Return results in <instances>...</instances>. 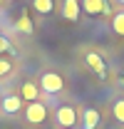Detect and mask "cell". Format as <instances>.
<instances>
[{
	"instance_id": "5bb4252c",
	"label": "cell",
	"mask_w": 124,
	"mask_h": 129,
	"mask_svg": "<svg viewBox=\"0 0 124 129\" xmlns=\"http://www.w3.org/2000/svg\"><path fill=\"white\" fill-rule=\"evenodd\" d=\"M0 52H8V55H15V47H13V42L5 37V35H0Z\"/></svg>"
},
{
	"instance_id": "5b68a950",
	"label": "cell",
	"mask_w": 124,
	"mask_h": 129,
	"mask_svg": "<svg viewBox=\"0 0 124 129\" xmlns=\"http://www.w3.org/2000/svg\"><path fill=\"white\" fill-rule=\"evenodd\" d=\"M82 3V10L87 15H112L107 0H79Z\"/></svg>"
},
{
	"instance_id": "52a82bcc",
	"label": "cell",
	"mask_w": 124,
	"mask_h": 129,
	"mask_svg": "<svg viewBox=\"0 0 124 129\" xmlns=\"http://www.w3.org/2000/svg\"><path fill=\"white\" fill-rule=\"evenodd\" d=\"M3 112L5 114H17L20 109H22V97L20 94H8V97H3Z\"/></svg>"
},
{
	"instance_id": "3957f363",
	"label": "cell",
	"mask_w": 124,
	"mask_h": 129,
	"mask_svg": "<svg viewBox=\"0 0 124 129\" xmlns=\"http://www.w3.org/2000/svg\"><path fill=\"white\" fill-rule=\"evenodd\" d=\"M84 62H87V67L92 70L97 77H102V80L107 77V62L102 60L99 52H87V55H84Z\"/></svg>"
},
{
	"instance_id": "6da1fadb",
	"label": "cell",
	"mask_w": 124,
	"mask_h": 129,
	"mask_svg": "<svg viewBox=\"0 0 124 129\" xmlns=\"http://www.w3.org/2000/svg\"><path fill=\"white\" fill-rule=\"evenodd\" d=\"M40 87L45 89L47 94H60L65 89V80H62L57 72H42L40 75Z\"/></svg>"
},
{
	"instance_id": "7a4b0ae2",
	"label": "cell",
	"mask_w": 124,
	"mask_h": 129,
	"mask_svg": "<svg viewBox=\"0 0 124 129\" xmlns=\"http://www.w3.org/2000/svg\"><path fill=\"white\" fill-rule=\"evenodd\" d=\"M25 119H27L30 124H42L47 119V107L42 102H30V104L25 107Z\"/></svg>"
},
{
	"instance_id": "4fadbf2b",
	"label": "cell",
	"mask_w": 124,
	"mask_h": 129,
	"mask_svg": "<svg viewBox=\"0 0 124 129\" xmlns=\"http://www.w3.org/2000/svg\"><path fill=\"white\" fill-rule=\"evenodd\" d=\"M112 114H114L117 122H122V124H124V99H117V102L112 104Z\"/></svg>"
},
{
	"instance_id": "8992f818",
	"label": "cell",
	"mask_w": 124,
	"mask_h": 129,
	"mask_svg": "<svg viewBox=\"0 0 124 129\" xmlns=\"http://www.w3.org/2000/svg\"><path fill=\"white\" fill-rule=\"evenodd\" d=\"M82 15V3L79 0H62V17L70 22H77Z\"/></svg>"
},
{
	"instance_id": "30bf717a",
	"label": "cell",
	"mask_w": 124,
	"mask_h": 129,
	"mask_svg": "<svg viewBox=\"0 0 124 129\" xmlns=\"http://www.w3.org/2000/svg\"><path fill=\"white\" fill-rule=\"evenodd\" d=\"M97 124H99V112L92 109V107L84 109V112H82V127H84V129H94Z\"/></svg>"
},
{
	"instance_id": "9a60e30c",
	"label": "cell",
	"mask_w": 124,
	"mask_h": 129,
	"mask_svg": "<svg viewBox=\"0 0 124 129\" xmlns=\"http://www.w3.org/2000/svg\"><path fill=\"white\" fill-rule=\"evenodd\" d=\"M10 72H13V62L5 60V57H0V77H5V75H10Z\"/></svg>"
},
{
	"instance_id": "7c38bea8",
	"label": "cell",
	"mask_w": 124,
	"mask_h": 129,
	"mask_svg": "<svg viewBox=\"0 0 124 129\" xmlns=\"http://www.w3.org/2000/svg\"><path fill=\"white\" fill-rule=\"evenodd\" d=\"M112 30L117 32V35H124V10H119V13L112 15Z\"/></svg>"
},
{
	"instance_id": "e0dca14e",
	"label": "cell",
	"mask_w": 124,
	"mask_h": 129,
	"mask_svg": "<svg viewBox=\"0 0 124 129\" xmlns=\"http://www.w3.org/2000/svg\"><path fill=\"white\" fill-rule=\"evenodd\" d=\"M122 82H124V77H122Z\"/></svg>"
},
{
	"instance_id": "ba28073f",
	"label": "cell",
	"mask_w": 124,
	"mask_h": 129,
	"mask_svg": "<svg viewBox=\"0 0 124 129\" xmlns=\"http://www.w3.org/2000/svg\"><path fill=\"white\" fill-rule=\"evenodd\" d=\"M20 97H22V99H27V102H37V97H40L37 84H35V82H25V84L20 87Z\"/></svg>"
},
{
	"instance_id": "277c9868",
	"label": "cell",
	"mask_w": 124,
	"mask_h": 129,
	"mask_svg": "<svg viewBox=\"0 0 124 129\" xmlns=\"http://www.w3.org/2000/svg\"><path fill=\"white\" fill-rule=\"evenodd\" d=\"M55 119H57V124H60L62 129H72L75 124H77V112L65 104V107H60V109L55 112Z\"/></svg>"
},
{
	"instance_id": "8fae6325",
	"label": "cell",
	"mask_w": 124,
	"mask_h": 129,
	"mask_svg": "<svg viewBox=\"0 0 124 129\" xmlns=\"http://www.w3.org/2000/svg\"><path fill=\"white\" fill-rule=\"evenodd\" d=\"M32 10H35L37 15H52L55 0H32Z\"/></svg>"
},
{
	"instance_id": "2e32d148",
	"label": "cell",
	"mask_w": 124,
	"mask_h": 129,
	"mask_svg": "<svg viewBox=\"0 0 124 129\" xmlns=\"http://www.w3.org/2000/svg\"><path fill=\"white\" fill-rule=\"evenodd\" d=\"M119 3H122V5H124V0H119Z\"/></svg>"
},
{
	"instance_id": "9c48e42d",
	"label": "cell",
	"mask_w": 124,
	"mask_h": 129,
	"mask_svg": "<svg viewBox=\"0 0 124 129\" xmlns=\"http://www.w3.org/2000/svg\"><path fill=\"white\" fill-rule=\"evenodd\" d=\"M15 27H17L20 32H22V35H32V32H35V25H32L30 15H27L25 10L20 13V17H17V22H15Z\"/></svg>"
}]
</instances>
